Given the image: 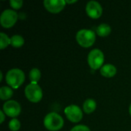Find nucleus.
<instances>
[{
  "mask_svg": "<svg viewBox=\"0 0 131 131\" xmlns=\"http://www.w3.org/2000/svg\"><path fill=\"white\" fill-rule=\"evenodd\" d=\"M25 80V73L18 68H12L9 70L5 75V81L12 89H18L23 84Z\"/></svg>",
  "mask_w": 131,
  "mask_h": 131,
  "instance_id": "f257e3e1",
  "label": "nucleus"
},
{
  "mask_svg": "<svg viewBox=\"0 0 131 131\" xmlns=\"http://www.w3.org/2000/svg\"><path fill=\"white\" fill-rule=\"evenodd\" d=\"M96 40V34L91 29H81L76 34V41L78 44L83 48L91 47Z\"/></svg>",
  "mask_w": 131,
  "mask_h": 131,
  "instance_id": "f03ea898",
  "label": "nucleus"
},
{
  "mask_svg": "<svg viewBox=\"0 0 131 131\" xmlns=\"http://www.w3.org/2000/svg\"><path fill=\"white\" fill-rule=\"evenodd\" d=\"M44 126L50 131L59 130L64 126V119L58 113H48L44 118Z\"/></svg>",
  "mask_w": 131,
  "mask_h": 131,
  "instance_id": "7ed1b4c3",
  "label": "nucleus"
},
{
  "mask_svg": "<svg viewBox=\"0 0 131 131\" xmlns=\"http://www.w3.org/2000/svg\"><path fill=\"white\" fill-rule=\"evenodd\" d=\"M104 54L103 51L98 48L92 49L88 55V63L93 70L101 69L104 66Z\"/></svg>",
  "mask_w": 131,
  "mask_h": 131,
  "instance_id": "20e7f679",
  "label": "nucleus"
},
{
  "mask_svg": "<svg viewBox=\"0 0 131 131\" xmlns=\"http://www.w3.org/2000/svg\"><path fill=\"white\" fill-rule=\"evenodd\" d=\"M25 95L30 102L38 103L42 99L43 91L38 84L30 83L25 88Z\"/></svg>",
  "mask_w": 131,
  "mask_h": 131,
  "instance_id": "39448f33",
  "label": "nucleus"
},
{
  "mask_svg": "<svg viewBox=\"0 0 131 131\" xmlns=\"http://www.w3.org/2000/svg\"><path fill=\"white\" fill-rule=\"evenodd\" d=\"M18 18V13L12 9L4 10L0 15V24L5 28H10L15 25Z\"/></svg>",
  "mask_w": 131,
  "mask_h": 131,
  "instance_id": "423d86ee",
  "label": "nucleus"
},
{
  "mask_svg": "<svg viewBox=\"0 0 131 131\" xmlns=\"http://www.w3.org/2000/svg\"><path fill=\"white\" fill-rule=\"evenodd\" d=\"M64 114L68 120L72 123H78L83 118V112L81 109L75 104H71L65 107Z\"/></svg>",
  "mask_w": 131,
  "mask_h": 131,
  "instance_id": "0eeeda50",
  "label": "nucleus"
},
{
  "mask_svg": "<svg viewBox=\"0 0 131 131\" xmlns=\"http://www.w3.org/2000/svg\"><path fill=\"white\" fill-rule=\"evenodd\" d=\"M2 111L6 116L12 118H15L20 114L21 108L19 103H18L16 101L9 100L5 101V103L3 104Z\"/></svg>",
  "mask_w": 131,
  "mask_h": 131,
  "instance_id": "6e6552de",
  "label": "nucleus"
},
{
  "mask_svg": "<svg viewBox=\"0 0 131 131\" xmlns=\"http://www.w3.org/2000/svg\"><path fill=\"white\" fill-rule=\"evenodd\" d=\"M87 15L93 19L99 18L103 13V8L101 5L97 1H90L87 3L85 7Z\"/></svg>",
  "mask_w": 131,
  "mask_h": 131,
  "instance_id": "1a4fd4ad",
  "label": "nucleus"
},
{
  "mask_svg": "<svg viewBox=\"0 0 131 131\" xmlns=\"http://www.w3.org/2000/svg\"><path fill=\"white\" fill-rule=\"evenodd\" d=\"M43 4L48 12L58 14L64 8L67 3L64 0H45Z\"/></svg>",
  "mask_w": 131,
  "mask_h": 131,
  "instance_id": "9d476101",
  "label": "nucleus"
},
{
  "mask_svg": "<svg viewBox=\"0 0 131 131\" xmlns=\"http://www.w3.org/2000/svg\"><path fill=\"white\" fill-rule=\"evenodd\" d=\"M117 68L111 64H106L100 69L101 74L103 77L107 78L114 77L117 74Z\"/></svg>",
  "mask_w": 131,
  "mask_h": 131,
  "instance_id": "9b49d317",
  "label": "nucleus"
},
{
  "mask_svg": "<svg viewBox=\"0 0 131 131\" xmlns=\"http://www.w3.org/2000/svg\"><path fill=\"white\" fill-rule=\"evenodd\" d=\"M97 108V103L92 98L87 99L83 104V111L85 114H92Z\"/></svg>",
  "mask_w": 131,
  "mask_h": 131,
  "instance_id": "f8f14e48",
  "label": "nucleus"
},
{
  "mask_svg": "<svg viewBox=\"0 0 131 131\" xmlns=\"http://www.w3.org/2000/svg\"><path fill=\"white\" fill-rule=\"evenodd\" d=\"M96 33L98 36L101 38L107 37L111 33V27L107 23H102L97 26Z\"/></svg>",
  "mask_w": 131,
  "mask_h": 131,
  "instance_id": "ddd939ff",
  "label": "nucleus"
},
{
  "mask_svg": "<svg viewBox=\"0 0 131 131\" xmlns=\"http://www.w3.org/2000/svg\"><path fill=\"white\" fill-rule=\"evenodd\" d=\"M13 96L12 88L8 86H2L0 88V98L2 101H9V99Z\"/></svg>",
  "mask_w": 131,
  "mask_h": 131,
  "instance_id": "4468645a",
  "label": "nucleus"
},
{
  "mask_svg": "<svg viewBox=\"0 0 131 131\" xmlns=\"http://www.w3.org/2000/svg\"><path fill=\"white\" fill-rule=\"evenodd\" d=\"M11 45L14 48H21L25 44L24 38L20 35H15L11 38Z\"/></svg>",
  "mask_w": 131,
  "mask_h": 131,
  "instance_id": "2eb2a0df",
  "label": "nucleus"
},
{
  "mask_svg": "<svg viewBox=\"0 0 131 131\" xmlns=\"http://www.w3.org/2000/svg\"><path fill=\"white\" fill-rule=\"evenodd\" d=\"M41 71L37 68H32L29 72V79H30L31 83L38 84V82L41 79Z\"/></svg>",
  "mask_w": 131,
  "mask_h": 131,
  "instance_id": "dca6fc26",
  "label": "nucleus"
},
{
  "mask_svg": "<svg viewBox=\"0 0 131 131\" xmlns=\"http://www.w3.org/2000/svg\"><path fill=\"white\" fill-rule=\"evenodd\" d=\"M9 45H11V38H8V36L5 33L1 32L0 33V48H1V50L5 49Z\"/></svg>",
  "mask_w": 131,
  "mask_h": 131,
  "instance_id": "f3484780",
  "label": "nucleus"
},
{
  "mask_svg": "<svg viewBox=\"0 0 131 131\" xmlns=\"http://www.w3.org/2000/svg\"><path fill=\"white\" fill-rule=\"evenodd\" d=\"M21 127V123L17 118H12L8 123V128L11 131L19 130Z\"/></svg>",
  "mask_w": 131,
  "mask_h": 131,
  "instance_id": "a211bd4d",
  "label": "nucleus"
},
{
  "mask_svg": "<svg viewBox=\"0 0 131 131\" xmlns=\"http://www.w3.org/2000/svg\"><path fill=\"white\" fill-rule=\"evenodd\" d=\"M9 4H10V6L13 9L17 10V9H20L22 7L23 1H21V0H10Z\"/></svg>",
  "mask_w": 131,
  "mask_h": 131,
  "instance_id": "6ab92c4d",
  "label": "nucleus"
},
{
  "mask_svg": "<svg viewBox=\"0 0 131 131\" xmlns=\"http://www.w3.org/2000/svg\"><path fill=\"white\" fill-rule=\"evenodd\" d=\"M70 131H91V129L86 125L80 124V125L74 126V127L71 128V130Z\"/></svg>",
  "mask_w": 131,
  "mask_h": 131,
  "instance_id": "aec40b11",
  "label": "nucleus"
},
{
  "mask_svg": "<svg viewBox=\"0 0 131 131\" xmlns=\"http://www.w3.org/2000/svg\"><path fill=\"white\" fill-rule=\"evenodd\" d=\"M5 114L4 113V111L2 110V111H0V124H2L3 122H4V121H5Z\"/></svg>",
  "mask_w": 131,
  "mask_h": 131,
  "instance_id": "412c9836",
  "label": "nucleus"
},
{
  "mask_svg": "<svg viewBox=\"0 0 131 131\" xmlns=\"http://www.w3.org/2000/svg\"><path fill=\"white\" fill-rule=\"evenodd\" d=\"M78 2L77 0H71V1L67 0V1H66V3H67V4H73V3H75V2Z\"/></svg>",
  "mask_w": 131,
  "mask_h": 131,
  "instance_id": "4be33fe9",
  "label": "nucleus"
},
{
  "mask_svg": "<svg viewBox=\"0 0 131 131\" xmlns=\"http://www.w3.org/2000/svg\"><path fill=\"white\" fill-rule=\"evenodd\" d=\"M2 78H3V74H2V72L1 71V72H0V81H2Z\"/></svg>",
  "mask_w": 131,
  "mask_h": 131,
  "instance_id": "5701e85b",
  "label": "nucleus"
},
{
  "mask_svg": "<svg viewBox=\"0 0 131 131\" xmlns=\"http://www.w3.org/2000/svg\"><path fill=\"white\" fill-rule=\"evenodd\" d=\"M129 114H130V115L131 117V104L130 105V107H129Z\"/></svg>",
  "mask_w": 131,
  "mask_h": 131,
  "instance_id": "b1692460",
  "label": "nucleus"
}]
</instances>
